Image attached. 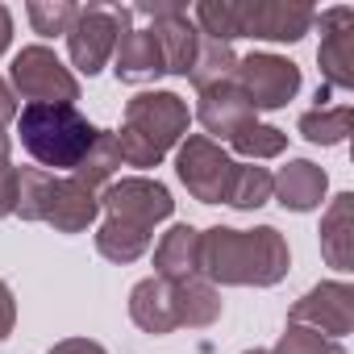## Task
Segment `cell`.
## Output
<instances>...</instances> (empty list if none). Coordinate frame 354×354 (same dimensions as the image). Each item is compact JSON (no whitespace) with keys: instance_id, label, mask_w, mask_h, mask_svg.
Returning a JSON list of instances; mask_svg holds the SVG:
<instances>
[{"instance_id":"obj_1","label":"cell","mask_w":354,"mask_h":354,"mask_svg":"<svg viewBox=\"0 0 354 354\" xmlns=\"http://www.w3.org/2000/svg\"><path fill=\"white\" fill-rule=\"evenodd\" d=\"M292 254L279 230L259 225V230H230L213 225L201 234V254L196 271L209 283H234V288H271L288 275Z\"/></svg>"},{"instance_id":"obj_2","label":"cell","mask_w":354,"mask_h":354,"mask_svg":"<svg viewBox=\"0 0 354 354\" xmlns=\"http://www.w3.org/2000/svg\"><path fill=\"white\" fill-rule=\"evenodd\" d=\"M100 209L104 225L96 230V250L109 263H138L154 242V225L171 217L175 201L158 180L125 175L100 192Z\"/></svg>"},{"instance_id":"obj_3","label":"cell","mask_w":354,"mask_h":354,"mask_svg":"<svg viewBox=\"0 0 354 354\" xmlns=\"http://www.w3.org/2000/svg\"><path fill=\"white\" fill-rule=\"evenodd\" d=\"M129 317L138 329L154 333V337H167L175 329H209L217 317H221V296L217 288L205 279V275H192V279H142L133 283L129 292Z\"/></svg>"},{"instance_id":"obj_4","label":"cell","mask_w":354,"mask_h":354,"mask_svg":"<svg viewBox=\"0 0 354 354\" xmlns=\"http://www.w3.org/2000/svg\"><path fill=\"white\" fill-rule=\"evenodd\" d=\"M192 17L205 38H217L225 46L234 38L300 42L317 21L308 5H283V0H205Z\"/></svg>"},{"instance_id":"obj_5","label":"cell","mask_w":354,"mask_h":354,"mask_svg":"<svg viewBox=\"0 0 354 354\" xmlns=\"http://www.w3.org/2000/svg\"><path fill=\"white\" fill-rule=\"evenodd\" d=\"M188 121H192V113L175 92H138L125 104L121 129L113 133L117 150H121V162L158 167L171 146H180L188 138Z\"/></svg>"},{"instance_id":"obj_6","label":"cell","mask_w":354,"mask_h":354,"mask_svg":"<svg viewBox=\"0 0 354 354\" xmlns=\"http://www.w3.org/2000/svg\"><path fill=\"white\" fill-rule=\"evenodd\" d=\"M17 133L42 171H75L100 138V129L75 104H26L17 113Z\"/></svg>"},{"instance_id":"obj_7","label":"cell","mask_w":354,"mask_h":354,"mask_svg":"<svg viewBox=\"0 0 354 354\" xmlns=\"http://www.w3.org/2000/svg\"><path fill=\"white\" fill-rule=\"evenodd\" d=\"M13 213H21L26 221H42L59 234H84L100 213V196L88 192L75 175L17 167V209Z\"/></svg>"},{"instance_id":"obj_8","label":"cell","mask_w":354,"mask_h":354,"mask_svg":"<svg viewBox=\"0 0 354 354\" xmlns=\"http://www.w3.org/2000/svg\"><path fill=\"white\" fill-rule=\"evenodd\" d=\"M175 175L184 180V188L201 201V205H225L238 162L205 133H188L175 150Z\"/></svg>"},{"instance_id":"obj_9","label":"cell","mask_w":354,"mask_h":354,"mask_svg":"<svg viewBox=\"0 0 354 354\" xmlns=\"http://www.w3.org/2000/svg\"><path fill=\"white\" fill-rule=\"evenodd\" d=\"M9 75H13V88L30 104H75L80 100V80L59 63L50 46H21Z\"/></svg>"},{"instance_id":"obj_10","label":"cell","mask_w":354,"mask_h":354,"mask_svg":"<svg viewBox=\"0 0 354 354\" xmlns=\"http://www.w3.org/2000/svg\"><path fill=\"white\" fill-rule=\"evenodd\" d=\"M242 96L250 100V109H283L296 92H300V67L292 59H279V55H246L238 59L234 75H230Z\"/></svg>"},{"instance_id":"obj_11","label":"cell","mask_w":354,"mask_h":354,"mask_svg":"<svg viewBox=\"0 0 354 354\" xmlns=\"http://www.w3.org/2000/svg\"><path fill=\"white\" fill-rule=\"evenodd\" d=\"M288 325H308L333 342H342L350 329H354V288L346 279H329V283H317L313 292H304L292 313H288Z\"/></svg>"},{"instance_id":"obj_12","label":"cell","mask_w":354,"mask_h":354,"mask_svg":"<svg viewBox=\"0 0 354 354\" xmlns=\"http://www.w3.org/2000/svg\"><path fill=\"white\" fill-rule=\"evenodd\" d=\"M67 50H71L75 71L96 75L117 50V9H109V5L80 9L71 30H67Z\"/></svg>"},{"instance_id":"obj_13","label":"cell","mask_w":354,"mask_h":354,"mask_svg":"<svg viewBox=\"0 0 354 354\" xmlns=\"http://www.w3.org/2000/svg\"><path fill=\"white\" fill-rule=\"evenodd\" d=\"M113 71L125 84H146L167 75L162 67V46L154 38V30H138L129 9H117V50H113Z\"/></svg>"},{"instance_id":"obj_14","label":"cell","mask_w":354,"mask_h":354,"mask_svg":"<svg viewBox=\"0 0 354 354\" xmlns=\"http://www.w3.org/2000/svg\"><path fill=\"white\" fill-rule=\"evenodd\" d=\"M321 26V50H317V63H321V75H325V88H354V9L337 5V9H325L317 13Z\"/></svg>"},{"instance_id":"obj_15","label":"cell","mask_w":354,"mask_h":354,"mask_svg":"<svg viewBox=\"0 0 354 354\" xmlns=\"http://www.w3.org/2000/svg\"><path fill=\"white\" fill-rule=\"evenodd\" d=\"M196 117H201V125H205L213 138H225V142H230L242 125L254 121V109H250V100L242 96V88H238L234 80H221V84H213V88H201Z\"/></svg>"},{"instance_id":"obj_16","label":"cell","mask_w":354,"mask_h":354,"mask_svg":"<svg viewBox=\"0 0 354 354\" xmlns=\"http://www.w3.org/2000/svg\"><path fill=\"white\" fill-rule=\"evenodd\" d=\"M325 171L308 158H292L279 175H271V196H279L283 209L292 213H313L325 201Z\"/></svg>"},{"instance_id":"obj_17","label":"cell","mask_w":354,"mask_h":354,"mask_svg":"<svg viewBox=\"0 0 354 354\" xmlns=\"http://www.w3.org/2000/svg\"><path fill=\"white\" fill-rule=\"evenodd\" d=\"M321 254L329 267L350 271L354 267V196L342 192L321 217Z\"/></svg>"},{"instance_id":"obj_18","label":"cell","mask_w":354,"mask_h":354,"mask_svg":"<svg viewBox=\"0 0 354 354\" xmlns=\"http://www.w3.org/2000/svg\"><path fill=\"white\" fill-rule=\"evenodd\" d=\"M196 254H201V230L171 225L154 246V275L158 279H192V275H201Z\"/></svg>"},{"instance_id":"obj_19","label":"cell","mask_w":354,"mask_h":354,"mask_svg":"<svg viewBox=\"0 0 354 354\" xmlns=\"http://www.w3.org/2000/svg\"><path fill=\"white\" fill-rule=\"evenodd\" d=\"M121 167V150H117V138L109 133V129H100V138L92 142V150L84 154V162L71 171L75 180L88 188V192H96V188H109L113 184V171Z\"/></svg>"},{"instance_id":"obj_20","label":"cell","mask_w":354,"mask_h":354,"mask_svg":"<svg viewBox=\"0 0 354 354\" xmlns=\"http://www.w3.org/2000/svg\"><path fill=\"white\" fill-rule=\"evenodd\" d=\"M350 121H354V109L350 104H317L300 117V133L317 146H342L346 133H350Z\"/></svg>"},{"instance_id":"obj_21","label":"cell","mask_w":354,"mask_h":354,"mask_svg":"<svg viewBox=\"0 0 354 354\" xmlns=\"http://www.w3.org/2000/svg\"><path fill=\"white\" fill-rule=\"evenodd\" d=\"M234 67H238V55H234L225 42H217V38H205V34H201L196 63H192L188 80H192V84H196V92H201V88H213V84L230 80V75H234Z\"/></svg>"},{"instance_id":"obj_22","label":"cell","mask_w":354,"mask_h":354,"mask_svg":"<svg viewBox=\"0 0 354 354\" xmlns=\"http://www.w3.org/2000/svg\"><path fill=\"white\" fill-rule=\"evenodd\" d=\"M267 201H271V171L238 162V175H234V188H230L225 205L238 209V213H250V209H263Z\"/></svg>"},{"instance_id":"obj_23","label":"cell","mask_w":354,"mask_h":354,"mask_svg":"<svg viewBox=\"0 0 354 354\" xmlns=\"http://www.w3.org/2000/svg\"><path fill=\"white\" fill-rule=\"evenodd\" d=\"M230 146H234L238 154H246V158H275V154H283L288 133L275 129V125H263V121L254 117L250 125H242V129L230 138Z\"/></svg>"},{"instance_id":"obj_24","label":"cell","mask_w":354,"mask_h":354,"mask_svg":"<svg viewBox=\"0 0 354 354\" xmlns=\"http://www.w3.org/2000/svg\"><path fill=\"white\" fill-rule=\"evenodd\" d=\"M271 354H346V350H342V342H333L308 325H288Z\"/></svg>"},{"instance_id":"obj_25","label":"cell","mask_w":354,"mask_h":354,"mask_svg":"<svg viewBox=\"0 0 354 354\" xmlns=\"http://www.w3.org/2000/svg\"><path fill=\"white\" fill-rule=\"evenodd\" d=\"M26 13H30V26H34V34H42V38H55V34H67V30H71V21H75L80 5H67V0L42 5V0H34V5H30Z\"/></svg>"},{"instance_id":"obj_26","label":"cell","mask_w":354,"mask_h":354,"mask_svg":"<svg viewBox=\"0 0 354 354\" xmlns=\"http://www.w3.org/2000/svg\"><path fill=\"white\" fill-rule=\"evenodd\" d=\"M17 209V167L9 162V138L0 133V217Z\"/></svg>"},{"instance_id":"obj_27","label":"cell","mask_w":354,"mask_h":354,"mask_svg":"<svg viewBox=\"0 0 354 354\" xmlns=\"http://www.w3.org/2000/svg\"><path fill=\"white\" fill-rule=\"evenodd\" d=\"M13 321H17V304H13L9 283L0 279V337H9V333H13Z\"/></svg>"},{"instance_id":"obj_28","label":"cell","mask_w":354,"mask_h":354,"mask_svg":"<svg viewBox=\"0 0 354 354\" xmlns=\"http://www.w3.org/2000/svg\"><path fill=\"white\" fill-rule=\"evenodd\" d=\"M50 354H109L100 342H92V337H67V342H59Z\"/></svg>"},{"instance_id":"obj_29","label":"cell","mask_w":354,"mask_h":354,"mask_svg":"<svg viewBox=\"0 0 354 354\" xmlns=\"http://www.w3.org/2000/svg\"><path fill=\"white\" fill-rule=\"evenodd\" d=\"M17 121V96L9 92V84L0 80V133H5V125Z\"/></svg>"},{"instance_id":"obj_30","label":"cell","mask_w":354,"mask_h":354,"mask_svg":"<svg viewBox=\"0 0 354 354\" xmlns=\"http://www.w3.org/2000/svg\"><path fill=\"white\" fill-rule=\"evenodd\" d=\"M9 42H13V13L0 5V55L9 50Z\"/></svg>"},{"instance_id":"obj_31","label":"cell","mask_w":354,"mask_h":354,"mask_svg":"<svg viewBox=\"0 0 354 354\" xmlns=\"http://www.w3.org/2000/svg\"><path fill=\"white\" fill-rule=\"evenodd\" d=\"M246 354H271V350H246Z\"/></svg>"}]
</instances>
